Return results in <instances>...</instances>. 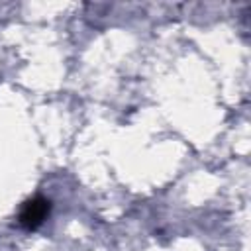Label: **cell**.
<instances>
[{
    "label": "cell",
    "instance_id": "obj_1",
    "mask_svg": "<svg viewBox=\"0 0 251 251\" xmlns=\"http://www.w3.org/2000/svg\"><path fill=\"white\" fill-rule=\"evenodd\" d=\"M49 212H51V202L43 196H33V198L24 202V206L20 210V216H18V222L24 229L33 231L39 226H43Z\"/></svg>",
    "mask_w": 251,
    "mask_h": 251
}]
</instances>
